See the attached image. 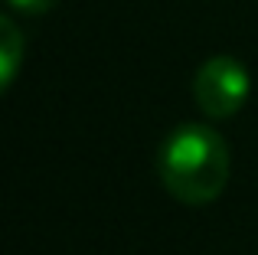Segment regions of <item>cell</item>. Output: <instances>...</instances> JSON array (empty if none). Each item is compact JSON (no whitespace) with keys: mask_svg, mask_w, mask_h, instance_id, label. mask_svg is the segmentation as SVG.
<instances>
[{"mask_svg":"<svg viewBox=\"0 0 258 255\" xmlns=\"http://www.w3.org/2000/svg\"><path fill=\"white\" fill-rule=\"evenodd\" d=\"M157 173L173 200L186 206H206L226 190L232 173V154L216 128L180 124L160 144Z\"/></svg>","mask_w":258,"mask_h":255,"instance_id":"1","label":"cell"},{"mask_svg":"<svg viewBox=\"0 0 258 255\" xmlns=\"http://www.w3.org/2000/svg\"><path fill=\"white\" fill-rule=\"evenodd\" d=\"M252 92L248 69L235 56H213L200 66L193 79V98L200 111L213 121H226L242 111Z\"/></svg>","mask_w":258,"mask_h":255,"instance_id":"2","label":"cell"},{"mask_svg":"<svg viewBox=\"0 0 258 255\" xmlns=\"http://www.w3.org/2000/svg\"><path fill=\"white\" fill-rule=\"evenodd\" d=\"M20 59H23V33L17 30L10 17H4L0 20V85L4 89H10L20 69Z\"/></svg>","mask_w":258,"mask_h":255,"instance_id":"3","label":"cell"},{"mask_svg":"<svg viewBox=\"0 0 258 255\" xmlns=\"http://www.w3.org/2000/svg\"><path fill=\"white\" fill-rule=\"evenodd\" d=\"M7 4L20 13H46V10H52L59 0H7Z\"/></svg>","mask_w":258,"mask_h":255,"instance_id":"4","label":"cell"}]
</instances>
